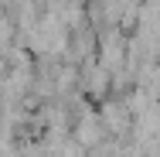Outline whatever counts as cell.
I'll use <instances>...</instances> for the list:
<instances>
[{
  "label": "cell",
  "mask_w": 160,
  "mask_h": 157,
  "mask_svg": "<svg viewBox=\"0 0 160 157\" xmlns=\"http://www.w3.org/2000/svg\"><path fill=\"white\" fill-rule=\"evenodd\" d=\"M10 41H14V21L7 14H0V48H7Z\"/></svg>",
  "instance_id": "7a4b0ae2"
},
{
  "label": "cell",
  "mask_w": 160,
  "mask_h": 157,
  "mask_svg": "<svg viewBox=\"0 0 160 157\" xmlns=\"http://www.w3.org/2000/svg\"><path fill=\"white\" fill-rule=\"evenodd\" d=\"M109 82H112L109 68L92 65V68H89V79H85V89H89V96H92V99H102V96L109 92Z\"/></svg>",
  "instance_id": "6da1fadb"
}]
</instances>
